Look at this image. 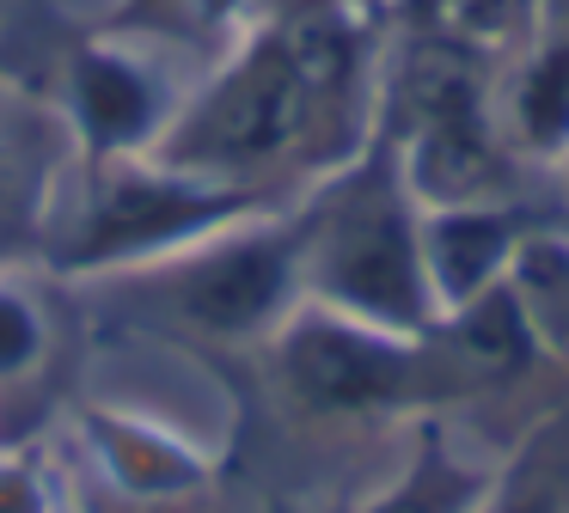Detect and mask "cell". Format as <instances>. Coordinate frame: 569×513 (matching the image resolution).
<instances>
[{
    "label": "cell",
    "mask_w": 569,
    "mask_h": 513,
    "mask_svg": "<svg viewBox=\"0 0 569 513\" xmlns=\"http://www.w3.org/2000/svg\"><path fill=\"white\" fill-rule=\"evenodd\" d=\"M471 12L490 19V24H502V19H515V12H520V0H471Z\"/></svg>",
    "instance_id": "7a4b0ae2"
},
{
    "label": "cell",
    "mask_w": 569,
    "mask_h": 513,
    "mask_svg": "<svg viewBox=\"0 0 569 513\" xmlns=\"http://www.w3.org/2000/svg\"><path fill=\"white\" fill-rule=\"evenodd\" d=\"M319 56L325 49L312 37L276 31L214 86L209 110L190 117V147H202V159H263L276 147L295 141V129L307 122V98L319 92Z\"/></svg>",
    "instance_id": "6da1fadb"
}]
</instances>
